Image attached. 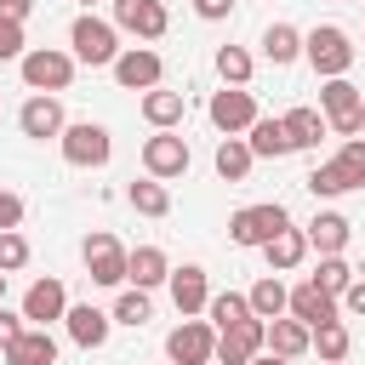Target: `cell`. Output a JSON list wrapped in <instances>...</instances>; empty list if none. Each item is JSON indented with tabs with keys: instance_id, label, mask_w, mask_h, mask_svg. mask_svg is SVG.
Here are the masks:
<instances>
[{
	"instance_id": "obj_20",
	"label": "cell",
	"mask_w": 365,
	"mask_h": 365,
	"mask_svg": "<svg viewBox=\"0 0 365 365\" xmlns=\"http://www.w3.org/2000/svg\"><path fill=\"white\" fill-rule=\"evenodd\" d=\"M245 143H251V154L257 160H285L297 143H291V131H285V120H268V114H257V125L245 131Z\"/></svg>"
},
{
	"instance_id": "obj_5",
	"label": "cell",
	"mask_w": 365,
	"mask_h": 365,
	"mask_svg": "<svg viewBox=\"0 0 365 365\" xmlns=\"http://www.w3.org/2000/svg\"><path fill=\"white\" fill-rule=\"evenodd\" d=\"M279 228H291V217H285V205L279 200H262V205H240L234 217H228V240L234 245H268Z\"/></svg>"
},
{
	"instance_id": "obj_12",
	"label": "cell",
	"mask_w": 365,
	"mask_h": 365,
	"mask_svg": "<svg viewBox=\"0 0 365 365\" xmlns=\"http://www.w3.org/2000/svg\"><path fill=\"white\" fill-rule=\"evenodd\" d=\"M108 6H114V29H125L137 40H160L171 29V11L160 0H108Z\"/></svg>"
},
{
	"instance_id": "obj_39",
	"label": "cell",
	"mask_w": 365,
	"mask_h": 365,
	"mask_svg": "<svg viewBox=\"0 0 365 365\" xmlns=\"http://www.w3.org/2000/svg\"><path fill=\"white\" fill-rule=\"evenodd\" d=\"M6 57H23V23H6L0 17V63Z\"/></svg>"
},
{
	"instance_id": "obj_16",
	"label": "cell",
	"mask_w": 365,
	"mask_h": 365,
	"mask_svg": "<svg viewBox=\"0 0 365 365\" xmlns=\"http://www.w3.org/2000/svg\"><path fill=\"white\" fill-rule=\"evenodd\" d=\"M285 314H291V319H302V325L314 331V325H331V319L342 314V302H336L319 279H302V285L291 291V308H285Z\"/></svg>"
},
{
	"instance_id": "obj_43",
	"label": "cell",
	"mask_w": 365,
	"mask_h": 365,
	"mask_svg": "<svg viewBox=\"0 0 365 365\" xmlns=\"http://www.w3.org/2000/svg\"><path fill=\"white\" fill-rule=\"evenodd\" d=\"M194 11H200L205 23H217V17H228V11H234V0H194Z\"/></svg>"
},
{
	"instance_id": "obj_15",
	"label": "cell",
	"mask_w": 365,
	"mask_h": 365,
	"mask_svg": "<svg viewBox=\"0 0 365 365\" xmlns=\"http://www.w3.org/2000/svg\"><path fill=\"white\" fill-rule=\"evenodd\" d=\"M63 314H68V291H63L57 274H46V279H34V285L23 291V319H29V325H51V319H63Z\"/></svg>"
},
{
	"instance_id": "obj_10",
	"label": "cell",
	"mask_w": 365,
	"mask_h": 365,
	"mask_svg": "<svg viewBox=\"0 0 365 365\" xmlns=\"http://www.w3.org/2000/svg\"><path fill=\"white\" fill-rule=\"evenodd\" d=\"M262 348H268V319H257V314L228 325V331H217V359L222 365H251Z\"/></svg>"
},
{
	"instance_id": "obj_33",
	"label": "cell",
	"mask_w": 365,
	"mask_h": 365,
	"mask_svg": "<svg viewBox=\"0 0 365 365\" xmlns=\"http://www.w3.org/2000/svg\"><path fill=\"white\" fill-rule=\"evenodd\" d=\"M354 182H348V171L336 165V160H325V165H314L308 171V194H319V200H336V194H348Z\"/></svg>"
},
{
	"instance_id": "obj_26",
	"label": "cell",
	"mask_w": 365,
	"mask_h": 365,
	"mask_svg": "<svg viewBox=\"0 0 365 365\" xmlns=\"http://www.w3.org/2000/svg\"><path fill=\"white\" fill-rule=\"evenodd\" d=\"M262 57H268L274 68L297 63V57H302V34H297L291 23H268V29H262Z\"/></svg>"
},
{
	"instance_id": "obj_31",
	"label": "cell",
	"mask_w": 365,
	"mask_h": 365,
	"mask_svg": "<svg viewBox=\"0 0 365 365\" xmlns=\"http://www.w3.org/2000/svg\"><path fill=\"white\" fill-rule=\"evenodd\" d=\"M205 314H211V325H217V331H228V325L251 319V297H245V291H217V297L205 302Z\"/></svg>"
},
{
	"instance_id": "obj_25",
	"label": "cell",
	"mask_w": 365,
	"mask_h": 365,
	"mask_svg": "<svg viewBox=\"0 0 365 365\" xmlns=\"http://www.w3.org/2000/svg\"><path fill=\"white\" fill-rule=\"evenodd\" d=\"M245 297H251V314H257V319H279V314L291 308V291L279 285V274H274V268H268V274H262Z\"/></svg>"
},
{
	"instance_id": "obj_7",
	"label": "cell",
	"mask_w": 365,
	"mask_h": 365,
	"mask_svg": "<svg viewBox=\"0 0 365 365\" xmlns=\"http://www.w3.org/2000/svg\"><path fill=\"white\" fill-rule=\"evenodd\" d=\"M80 257H86V268H91V279H97V285H125V279H131V251H125L108 228L86 234Z\"/></svg>"
},
{
	"instance_id": "obj_46",
	"label": "cell",
	"mask_w": 365,
	"mask_h": 365,
	"mask_svg": "<svg viewBox=\"0 0 365 365\" xmlns=\"http://www.w3.org/2000/svg\"><path fill=\"white\" fill-rule=\"evenodd\" d=\"M0 297H6V268H0Z\"/></svg>"
},
{
	"instance_id": "obj_47",
	"label": "cell",
	"mask_w": 365,
	"mask_h": 365,
	"mask_svg": "<svg viewBox=\"0 0 365 365\" xmlns=\"http://www.w3.org/2000/svg\"><path fill=\"white\" fill-rule=\"evenodd\" d=\"M80 6H97V0H80Z\"/></svg>"
},
{
	"instance_id": "obj_22",
	"label": "cell",
	"mask_w": 365,
	"mask_h": 365,
	"mask_svg": "<svg viewBox=\"0 0 365 365\" xmlns=\"http://www.w3.org/2000/svg\"><path fill=\"white\" fill-rule=\"evenodd\" d=\"M314 348V331L302 325V319H268V354H279V359H302Z\"/></svg>"
},
{
	"instance_id": "obj_40",
	"label": "cell",
	"mask_w": 365,
	"mask_h": 365,
	"mask_svg": "<svg viewBox=\"0 0 365 365\" xmlns=\"http://www.w3.org/2000/svg\"><path fill=\"white\" fill-rule=\"evenodd\" d=\"M23 331H29V319H23V314H11V308H0V354H6Z\"/></svg>"
},
{
	"instance_id": "obj_17",
	"label": "cell",
	"mask_w": 365,
	"mask_h": 365,
	"mask_svg": "<svg viewBox=\"0 0 365 365\" xmlns=\"http://www.w3.org/2000/svg\"><path fill=\"white\" fill-rule=\"evenodd\" d=\"M171 302H177V314L188 319V314H205V302H211V279H205V268L200 262H182V268H171Z\"/></svg>"
},
{
	"instance_id": "obj_38",
	"label": "cell",
	"mask_w": 365,
	"mask_h": 365,
	"mask_svg": "<svg viewBox=\"0 0 365 365\" xmlns=\"http://www.w3.org/2000/svg\"><path fill=\"white\" fill-rule=\"evenodd\" d=\"M23 262H29V240H23L17 228H6V234H0V268H6V274H17Z\"/></svg>"
},
{
	"instance_id": "obj_36",
	"label": "cell",
	"mask_w": 365,
	"mask_h": 365,
	"mask_svg": "<svg viewBox=\"0 0 365 365\" xmlns=\"http://www.w3.org/2000/svg\"><path fill=\"white\" fill-rule=\"evenodd\" d=\"M217 74H222V86H245L251 80V51L245 46H222L217 51Z\"/></svg>"
},
{
	"instance_id": "obj_44",
	"label": "cell",
	"mask_w": 365,
	"mask_h": 365,
	"mask_svg": "<svg viewBox=\"0 0 365 365\" xmlns=\"http://www.w3.org/2000/svg\"><path fill=\"white\" fill-rule=\"evenodd\" d=\"M29 11H34V0H0V17H6V23H23Z\"/></svg>"
},
{
	"instance_id": "obj_11",
	"label": "cell",
	"mask_w": 365,
	"mask_h": 365,
	"mask_svg": "<svg viewBox=\"0 0 365 365\" xmlns=\"http://www.w3.org/2000/svg\"><path fill=\"white\" fill-rule=\"evenodd\" d=\"M188 143L177 137V131H154L148 143H143V171L148 177H160V182H171V177H182L188 171Z\"/></svg>"
},
{
	"instance_id": "obj_2",
	"label": "cell",
	"mask_w": 365,
	"mask_h": 365,
	"mask_svg": "<svg viewBox=\"0 0 365 365\" xmlns=\"http://www.w3.org/2000/svg\"><path fill=\"white\" fill-rule=\"evenodd\" d=\"M302 57L314 63V74H319V80H336V74H348V68H354L348 29H336V23H319V29H308V34H302Z\"/></svg>"
},
{
	"instance_id": "obj_1",
	"label": "cell",
	"mask_w": 365,
	"mask_h": 365,
	"mask_svg": "<svg viewBox=\"0 0 365 365\" xmlns=\"http://www.w3.org/2000/svg\"><path fill=\"white\" fill-rule=\"evenodd\" d=\"M68 46H74V63H91V68H114V57L125 51V46H120V29L103 23V17H91V11L74 17Z\"/></svg>"
},
{
	"instance_id": "obj_24",
	"label": "cell",
	"mask_w": 365,
	"mask_h": 365,
	"mask_svg": "<svg viewBox=\"0 0 365 365\" xmlns=\"http://www.w3.org/2000/svg\"><path fill=\"white\" fill-rule=\"evenodd\" d=\"M348 228H354V222H348L342 211H319V217L308 222V245H314L319 257H336V251L348 245Z\"/></svg>"
},
{
	"instance_id": "obj_4",
	"label": "cell",
	"mask_w": 365,
	"mask_h": 365,
	"mask_svg": "<svg viewBox=\"0 0 365 365\" xmlns=\"http://www.w3.org/2000/svg\"><path fill=\"white\" fill-rule=\"evenodd\" d=\"M17 63H23L29 91H68V80H74V51H57V46H29Z\"/></svg>"
},
{
	"instance_id": "obj_13",
	"label": "cell",
	"mask_w": 365,
	"mask_h": 365,
	"mask_svg": "<svg viewBox=\"0 0 365 365\" xmlns=\"http://www.w3.org/2000/svg\"><path fill=\"white\" fill-rule=\"evenodd\" d=\"M17 125H23V137H34V143H46V137H63V125H68V114H63V103H57V91H34L23 108H17Z\"/></svg>"
},
{
	"instance_id": "obj_3",
	"label": "cell",
	"mask_w": 365,
	"mask_h": 365,
	"mask_svg": "<svg viewBox=\"0 0 365 365\" xmlns=\"http://www.w3.org/2000/svg\"><path fill=\"white\" fill-rule=\"evenodd\" d=\"M57 143H63V160L80 165V171H97V165H108V154H114V137H108V125H97V120H68Z\"/></svg>"
},
{
	"instance_id": "obj_23",
	"label": "cell",
	"mask_w": 365,
	"mask_h": 365,
	"mask_svg": "<svg viewBox=\"0 0 365 365\" xmlns=\"http://www.w3.org/2000/svg\"><path fill=\"white\" fill-rule=\"evenodd\" d=\"M211 165H217V177H222V182H245V177H251V165H257V154H251V143H245V137H222Z\"/></svg>"
},
{
	"instance_id": "obj_34",
	"label": "cell",
	"mask_w": 365,
	"mask_h": 365,
	"mask_svg": "<svg viewBox=\"0 0 365 365\" xmlns=\"http://www.w3.org/2000/svg\"><path fill=\"white\" fill-rule=\"evenodd\" d=\"M308 279H319V285H325V291L342 302V291L354 285V268H348V262H342V251H336V257H319V268H314Z\"/></svg>"
},
{
	"instance_id": "obj_42",
	"label": "cell",
	"mask_w": 365,
	"mask_h": 365,
	"mask_svg": "<svg viewBox=\"0 0 365 365\" xmlns=\"http://www.w3.org/2000/svg\"><path fill=\"white\" fill-rule=\"evenodd\" d=\"M342 314H359V319H365V279H354V285L342 291Z\"/></svg>"
},
{
	"instance_id": "obj_19",
	"label": "cell",
	"mask_w": 365,
	"mask_h": 365,
	"mask_svg": "<svg viewBox=\"0 0 365 365\" xmlns=\"http://www.w3.org/2000/svg\"><path fill=\"white\" fill-rule=\"evenodd\" d=\"M6 365H57V336L46 325H29L11 348H6Z\"/></svg>"
},
{
	"instance_id": "obj_9",
	"label": "cell",
	"mask_w": 365,
	"mask_h": 365,
	"mask_svg": "<svg viewBox=\"0 0 365 365\" xmlns=\"http://www.w3.org/2000/svg\"><path fill=\"white\" fill-rule=\"evenodd\" d=\"M205 114H211V125H217L222 137H240V131L257 125V97H251L245 86H222V91H211Z\"/></svg>"
},
{
	"instance_id": "obj_41",
	"label": "cell",
	"mask_w": 365,
	"mask_h": 365,
	"mask_svg": "<svg viewBox=\"0 0 365 365\" xmlns=\"http://www.w3.org/2000/svg\"><path fill=\"white\" fill-rule=\"evenodd\" d=\"M6 228H23V200L11 194V188H0V234Z\"/></svg>"
},
{
	"instance_id": "obj_18",
	"label": "cell",
	"mask_w": 365,
	"mask_h": 365,
	"mask_svg": "<svg viewBox=\"0 0 365 365\" xmlns=\"http://www.w3.org/2000/svg\"><path fill=\"white\" fill-rule=\"evenodd\" d=\"M63 325H68V336H74L80 348H103L108 331H114V314H103V308H91V302H68Z\"/></svg>"
},
{
	"instance_id": "obj_35",
	"label": "cell",
	"mask_w": 365,
	"mask_h": 365,
	"mask_svg": "<svg viewBox=\"0 0 365 365\" xmlns=\"http://www.w3.org/2000/svg\"><path fill=\"white\" fill-rule=\"evenodd\" d=\"M148 314H154V302H148L143 285L120 291V302H114V325H148Z\"/></svg>"
},
{
	"instance_id": "obj_14",
	"label": "cell",
	"mask_w": 365,
	"mask_h": 365,
	"mask_svg": "<svg viewBox=\"0 0 365 365\" xmlns=\"http://www.w3.org/2000/svg\"><path fill=\"white\" fill-rule=\"evenodd\" d=\"M160 74H165V63H160V51H148V46H125V51L114 57V80H120L125 91H154Z\"/></svg>"
},
{
	"instance_id": "obj_29",
	"label": "cell",
	"mask_w": 365,
	"mask_h": 365,
	"mask_svg": "<svg viewBox=\"0 0 365 365\" xmlns=\"http://www.w3.org/2000/svg\"><path fill=\"white\" fill-rule=\"evenodd\" d=\"M279 120H285V131H291L297 148H319V137L331 131V120H325L319 108H291V114H279Z\"/></svg>"
},
{
	"instance_id": "obj_6",
	"label": "cell",
	"mask_w": 365,
	"mask_h": 365,
	"mask_svg": "<svg viewBox=\"0 0 365 365\" xmlns=\"http://www.w3.org/2000/svg\"><path fill=\"white\" fill-rule=\"evenodd\" d=\"M319 114L331 120V131H336V137H359V114H365L359 86H354L348 74L325 80V86H319Z\"/></svg>"
},
{
	"instance_id": "obj_48",
	"label": "cell",
	"mask_w": 365,
	"mask_h": 365,
	"mask_svg": "<svg viewBox=\"0 0 365 365\" xmlns=\"http://www.w3.org/2000/svg\"><path fill=\"white\" fill-rule=\"evenodd\" d=\"M359 131H365V114H359Z\"/></svg>"
},
{
	"instance_id": "obj_28",
	"label": "cell",
	"mask_w": 365,
	"mask_h": 365,
	"mask_svg": "<svg viewBox=\"0 0 365 365\" xmlns=\"http://www.w3.org/2000/svg\"><path fill=\"white\" fill-rule=\"evenodd\" d=\"M165 279H171V262H165V251H160V245H137V251H131V285L154 291V285H165Z\"/></svg>"
},
{
	"instance_id": "obj_27",
	"label": "cell",
	"mask_w": 365,
	"mask_h": 365,
	"mask_svg": "<svg viewBox=\"0 0 365 365\" xmlns=\"http://www.w3.org/2000/svg\"><path fill=\"white\" fill-rule=\"evenodd\" d=\"M143 120H148L154 131H171V125L182 120V91H165V86L143 91Z\"/></svg>"
},
{
	"instance_id": "obj_30",
	"label": "cell",
	"mask_w": 365,
	"mask_h": 365,
	"mask_svg": "<svg viewBox=\"0 0 365 365\" xmlns=\"http://www.w3.org/2000/svg\"><path fill=\"white\" fill-rule=\"evenodd\" d=\"M125 200H131L143 217H165V211H171V188H165L160 177H143V182H131V188H125Z\"/></svg>"
},
{
	"instance_id": "obj_21",
	"label": "cell",
	"mask_w": 365,
	"mask_h": 365,
	"mask_svg": "<svg viewBox=\"0 0 365 365\" xmlns=\"http://www.w3.org/2000/svg\"><path fill=\"white\" fill-rule=\"evenodd\" d=\"M308 251H314V245H308V228H279V234L262 245V257H268V268H274V274H291Z\"/></svg>"
},
{
	"instance_id": "obj_8",
	"label": "cell",
	"mask_w": 365,
	"mask_h": 365,
	"mask_svg": "<svg viewBox=\"0 0 365 365\" xmlns=\"http://www.w3.org/2000/svg\"><path fill=\"white\" fill-rule=\"evenodd\" d=\"M165 359L171 365H211L217 359V331H211V319H182L171 336H165Z\"/></svg>"
},
{
	"instance_id": "obj_45",
	"label": "cell",
	"mask_w": 365,
	"mask_h": 365,
	"mask_svg": "<svg viewBox=\"0 0 365 365\" xmlns=\"http://www.w3.org/2000/svg\"><path fill=\"white\" fill-rule=\"evenodd\" d=\"M251 365H291V359H279V354H257Z\"/></svg>"
},
{
	"instance_id": "obj_37",
	"label": "cell",
	"mask_w": 365,
	"mask_h": 365,
	"mask_svg": "<svg viewBox=\"0 0 365 365\" xmlns=\"http://www.w3.org/2000/svg\"><path fill=\"white\" fill-rule=\"evenodd\" d=\"M336 165L348 171V182H354V188H365V137H348V143L336 148Z\"/></svg>"
},
{
	"instance_id": "obj_32",
	"label": "cell",
	"mask_w": 365,
	"mask_h": 365,
	"mask_svg": "<svg viewBox=\"0 0 365 365\" xmlns=\"http://www.w3.org/2000/svg\"><path fill=\"white\" fill-rule=\"evenodd\" d=\"M348 348H354V336H348V325H342V319H331V325H314V354H319V365H336V359H348Z\"/></svg>"
},
{
	"instance_id": "obj_49",
	"label": "cell",
	"mask_w": 365,
	"mask_h": 365,
	"mask_svg": "<svg viewBox=\"0 0 365 365\" xmlns=\"http://www.w3.org/2000/svg\"><path fill=\"white\" fill-rule=\"evenodd\" d=\"M336 365H342V359H336Z\"/></svg>"
}]
</instances>
